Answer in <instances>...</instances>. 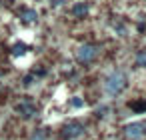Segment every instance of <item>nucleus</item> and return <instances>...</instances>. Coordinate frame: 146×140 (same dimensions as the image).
Instances as JSON below:
<instances>
[{
	"label": "nucleus",
	"mask_w": 146,
	"mask_h": 140,
	"mask_svg": "<svg viewBox=\"0 0 146 140\" xmlns=\"http://www.w3.org/2000/svg\"><path fill=\"white\" fill-rule=\"evenodd\" d=\"M124 86H126V76H124V72H112L106 80H104V90L110 94V96H114V94H118V92H122L124 90Z\"/></svg>",
	"instance_id": "1"
},
{
	"label": "nucleus",
	"mask_w": 146,
	"mask_h": 140,
	"mask_svg": "<svg viewBox=\"0 0 146 140\" xmlns=\"http://www.w3.org/2000/svg\"><path fill=\"white\" fill-rule=\"evenodd\" d=\"M96 56H98V48L92 46V44H82V46L76 50V58H78L80 62H92Z\"/></svg>",
	"instance_id": "2"
},
{
	"label": "nucleus",
	"mask_w": 146,
	"mask_h": 140,
	"mask_svg": "<svg viewBox=\"0 0 146 140\" xmlns=\"http://www.w3.org/2000/svg\"><path fill=\"white\" fill-rule=\"evenodd\" d=\"M126 138L128 140H140L144 136V122H134V124H128L126 130H124Z\"/></svg>",
	"instance_id": "3"
},
{
	"label": "nucleus",
	"mask_w": 146,
	"mask_h": 140,
	"mask_svg": "<svg viewBox=\"0 0 146 140\" xmlns=\"http://www.w3.org/2000/svg\"><path fill=\"white\" fill-rule=\"evenodd\" d=\"M82 132H84V126H82V124H78V122H72V124L64 126L62 136H64V138H76V136H80Z\"/></svg>",
	"instance_id": "4"
},
{
	"label": "nucleus",
	"mask_w": 146,
	"mask_h": 140,
	"mask_svg": "<svg viewBox=\"0 0 146 140\" xmlns=\"http://www.w3.org/2000/svg\"><path fill=\"white\" fill-rule=\"evenodd\" d=\"M20 16H22V20H24V22H34V20L38 18V14H36L34 10H22V14H20Z\"/></svg>",
	"instance_id": "5"
},
{
	"label": "nucleus",
	"mask_w": 146,
	"mask_h": 140,
	"mask_svg": "<svg viewBox=\"0 0 146 140\" xmlns=\"http://www.w3.org/2000/svg\"><path fill=\"white\" fill-rule=\"evenodd\" d=\"M72 12H74V16H84V14L88 12V6H86L84 2H80V4H76V6L72 8Z\"/></svg>",
	"instance_id": "6"
},
{
	"label": "nucleus",
	"mask_w": 146,
	"mask_h": 140,
	"mask_svg": "<svg viewBox=\"0 0 146 140\" xmlns=\"http://www.w3.org/2000/svg\"><path fill=\"white\" fill-rule=\"evenodd\" d=\"M136 66L146 68V50H140V52L136 54Z\"/></svg>",
	"instance_id": "7"
},
{
	"label": "nucleus",
	"mask_w": 146,
	"mask_h": 140,
	"mask_svg": "<svg viewBox=\"0 0 146 140\" xmlns=\"http://www.w3.org/2000/svg\"><path fill=\"white\" fill-rule=\"evenodd\" d=\"M18 110H20V112H22V114H24V116H26V118H28V116H32V114H34V108H32V106H30V104H20V106H18Z\"/></svg>",
	"instance_id": "8"
},
{
	"label": "nucleus",
	"mask_w": 146,
	"mask_h": 140,
	"mask_svg": "<svg viewBox=\"0 0 146 140\" xmlns=\"http://www.w3.org/2000/svg\"><path fill=\"white\" fill-rule=\"evenodd\" d=\"M30 140H46V134H44L42 130H36V132L30 136Z\"/></svg>",
	"instance_id": "9"
},
{
	"label": "nucleus",
	"mask_w": 146,
	"mask_h": 140,
	"mask_svg": "<svg viewBox=\"0 0 146 140\" xmlns=\"http://www.w3.org/2000/svg\"><path fill=\"white\" fill-rule=\"evenodd\" d=\"M72 104H74V106H82V100H78V98H74V100H72Z\"/></svg>",
	"instance_id": "10"
},
{
	"label": "nucleus",
	"mask_w": 146,
	"mask_h": 140,
	"mask_svg": "<svg viewBox=\"0 0 146 140\" xmlns=\"http://www.w3.org/2000/svg\"><path fill=\"white\" fill-rule=\"evenodd\" d=\"M144 134H146V122H144Z\"/></svg>",
	"instance_id": "11"
}]
</instances>
